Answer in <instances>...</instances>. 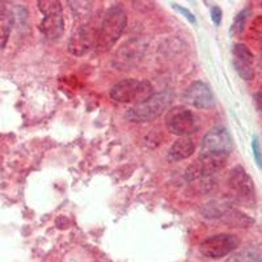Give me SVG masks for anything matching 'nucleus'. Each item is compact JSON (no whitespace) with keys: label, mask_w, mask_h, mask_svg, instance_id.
Instances as JSON below:
<instances>
[{"label":"nucleus","mask_w":262,"mask_h":262,"mask_svg":"<svg viewBox=\"0 0 262 262\" xmlns=\"http://www.w3.org/2000/svg\"><path fill=\"white\" fill-rule=\"evenodd\" d=\"M253 100H254V105H256L257 112H258L259 116L262 117V92L254 93Z\"/></svg>","instance_id":"nucleus-20"},{"label":"nucleus","mask_w":262,"mask_h":262,"mask_svg":"<svg viewBox=\"0 0 262 262\" xmlns=\"http://www.w3.org/2000/svg\"><path fill=\"white\" fill-rule=\"evenodd\" d=\"M154 95L152 84L147 80L125 79L114 84L111 90V97L119 104H142Z\"/></svg>","instance_id":"nucleus-3"},{"label":"nucleus","mask_w":262,"mask_h":262,"mask_svg":"<svg viewBox=\"0 0 262 262\" xmlns=\"http://www.w3.org/2000/svg\"><path fill=\"white\" fill-rule=\"evenodd\" d=\"M127 25V15L122 6L114 4L105 12L102 23L98 28L97 45L100 51H106L119 39Z\"/></svg>","instance_id":"nucleus-1"},{"label":"nucleus","mask_w":262,"mask_h":262,"mask_svg":"<svg viewBox=\"0 0 262 262\" xmlns=\"http://www.w3.org/2000/svg\"><path fill=\"white\" fill-rule=\"evenodd\" d=\"M195 151V146L191 138L184 137L180 138L172 144V147L168 151V160L174 163V161H181L185 159L190 158Z\"/></svg>","instance_id":"nucleus-12"},{"label":"nucleus","mask_w":262,"mask_h":262,"mask_svg":"<svg viewBox=\"0 0 262 262\" xmlns=\"http://www.w3.org/2000/svg\"><path fill=\"white\" fill-rule=\"evenodd\" d=\"M184 100L196 109H210L215 105V96L203 81H194L185 90Z\"/></svg>","instance_id":"nucleus-10"},{"label":"nucleus","mask_w":262,"mask_h":262,"mask_svg":"<svg viewBox=\"0 0 262 262\" xmlns=\"http://www.w3.org/2000/svg\"><path fill=\"white\" fill-rule=\"evenodd\" d=\"M226 262H262V253L256 249H244L232 254Z\"/></svg>","instance_id":"nucleus-14"},{"label":"nucleus","mask_w":262,"mask_h":262,"mask_svg":"<svg viewBox=\"0 0 262 262\" xmlns=\"http://www.w3.org/2000/svg\"><path fill=\"white\" fill-rule=\"evenodd\" d=\"M13 27V15L7 9L0 11V50L6 48Z\"/></svg>","instance_id":"nucleus-13"},{"label":"nucleus","mask_w":262,"mask_h":262,"mask_svg":"<svg viewBox=\"0 0 262 262\" xmlns=\"http://www.w3.org/2000/svg\"><path fill=\"white\" fill-rule=\"evenodd\" d=\"M250 12H252L250 8H244L243 11H240V12L236 15L232 27H231V30H229L231 36H237V34H240V33L244 30V27L245 24H247V20L248 17H249Z\"/></svg>","instance_id":"nucleus-16"},{"label":"nucleus","mask_w":262,"mask_h":262,"mask_svg":"<svg viewBox=\"0 0 262 262\" xmlns=\"http://www.w3.org/2000/svg\"><path fill=\"white\" fill-rule=\"evenodd\" d=\"M228 188L232 194L233 200L237 203L247 206V207L256 206L257 198L254 182L242 165L235 167L229 173Z\"/></svg>","instance_id":"nucleus-5"},{"label":"nucleus","mask_w":262,"mask_h":262,"mask_svg":"<svg viewBox=\"0 0 262 262\" xmlns=\"http://www.w3.org/2000/svg\"><path fill=\"white\" fill-rule=\"evenodd\" d=\"M173 101V92L170 90L161 91V92L154 93L148 100L142 104L133 105L126 112L125 117L127 121L135 123L151 122L154 119L159 118L164 112L167 111Z\"/></svg>","instance_id":"nucleus-2"},{"label":"nucleus","mask_w":262,"mask_h":262,"mask_svg":"<svg viewBox=\"0 0 262 262\" xmlns=\"http://www.w3.org/2000/svg\"><path fill=\"white\" fill-rule=\"evenodd\" d=\"M140 55H142V46L137 45L135 41H130L119 49L118 53L116 54L114 63L119 70H123V67L134 66V63L140 59Z\"/></svg>","instance_id":"nucleus-11"},{"label":"nucleus","mask_w":262,"mask_h":262,"mask_svg":"<svg viewBox=\"0 0 262 262\" xmlns=\"http://www.w3.org/2000/svg\"><path fill=\"white\" fill-rule=\"evenodd\" d=\"M98 29L90 25H81L69 41V51L76 57L84 55L97 45Z\"/></svg>","instance_id":"nucleus-9"},{"label":"nucleus","mask_w":262,"mask_h":262,"mask_svg":"<svg viewBox=\"0 0 262 262\" xmlns=\"http://www.w3.org/2000/svg\"><path fill=\"white\" fill-rule=\"evenodd\" d=\"M252 151H253V156L257 165H258L259 169H262V148L257 135H253V138H252Z\"/></svg>","instance_id":"nucleus-18"},{"label":"nucleus","mask_w":262,"mask_h":262,"mask_svg":"<svg viewBox=\"0 0 262 262\" xmlns=\"http://www.w3.org/2000/svg\"><path fill=\"white\" fill-rule=\"evenodd\" d=\"M222 15H223V13H222V9L219 8V7H217V6L212 7V8H211V18H212V21H214L215 25H221Z\"/></svg>","instance_id":"nucleus-19"},{"label":"nucleus","mask_w":262,"mask_h":262,"mask_svg":"<svg viewBox=\"0 0 262 262\" xmlns=\"http://www.w3.org/2000/svg\"><path fill=\"white\" fill-rule=\"evenodd\" d=\"M233 66H235V70L237 71L238 76L245 81H250L254 79V70L252 69V64H248V63L240 62L237 59H233Z\"/></svg>","instance_id":"nucleus-17"},{"label":"nucleus","mask_w":262,"mask_h":262,"mask_svg":"<svg viewBox=\"0 0 262 262\" xmlns=\"http://www.w3.org/2000/svg\"><path fill=\"white\" fill-rule=\"evenodd\" d=\"M233 53V59H237L240 62L248 63V64H252L254 60V55L253 53L250 51V49L248 48L247 45L244 43H235L232 49Z\"/></svg>","instance_id":"nucleus-15"},{"label":"nucleus","mask_w":262,"mask_h":262,"mask_svg":"<svg viewBox=\"0 0 262 262\" xmlns=\"http://www.w3.org/2000/svg\"><path fill=\"white\" fill-rule=\"evenodd\" d=\"M38 9L43 15L39 30L50 41L59 39L64 33V18H63V9L60 2L57 0H39Z\"/></svg>","instance_id":"nucleus-4"},{"label":"nucleus","mask_w":262,"mask_h":262,"mask_svg":"<svg viewBox=\"0 0 262 262\" xmlns=\"http://www.w3.org/2000/svg\"><path fill=\"white\" fill-rule=\"evenodd\" d=\"M165 126L173 135L180 138L189 137L198 130V119L195 114L184 106L169 109L165 116Z\"/></svg>","instance_id":"nucleus-6"},{"label":"nucleus","mask_w":262,"mask_h":262,"mask_svg":"<svg viewBox=\"0 0 262 262\" xmlns=\"http://www.w3.org/2000/svg\"><path fill=\"white\" fill-rule=\"evenodd\" d=\"M173 8H176V9H179L180 12H182L185 15V17L188 18L189 21H190V23H195V18H194V16L191 15L190 12H189L188 9H185V8H182V7H180V6H177V4H174V6H173Z\"/></svg>","instance_id":"nucleus-21"},{"label":"nucleus","mask_w":262,"mask_h":262,"mask_svg":"<svg viewBox=\"0 0 262 262\" xmlns=\"http://www.w3.org/2000/svg\"><path fill=\"white\" fill-rule=\"evenodd\" d=\"M233 149L232 138L228 130L223 126L212 127L207 134L203 137L201 154H210V155H228Z\"/></svg>","instance_id":"nucleus-8"},{"label":"nucleus","mask_w":262,"mask_h":262,"mask_svg":"<svg viewBox=\"0 0 262 262\" xmlns=\"http://www.w3.org/2000/svg\"><path fill=\"white\" fill-rule=\"evenodd\" d=\"M240 245V238L231 233H219L203 240L200 245V252L202 256L211 259H219L228 256L237 249Z\"/></svg>","instance_id":"nucleus-7"},{"label":"nucleus","mask_w":262,"mask_h":262,"mask_svg":"<svg viewBox=\"0 0 262 262\" xmlns=\"http://www.w3.org/2000/svg\"><path fill=\"white\" fill-rule=\"evenodd\" d=\"M258 64H259V69L262 70V54H261V57H259V59H258Z\"/></svg>","instance_id":"nucleus-22"}]
</instances>
